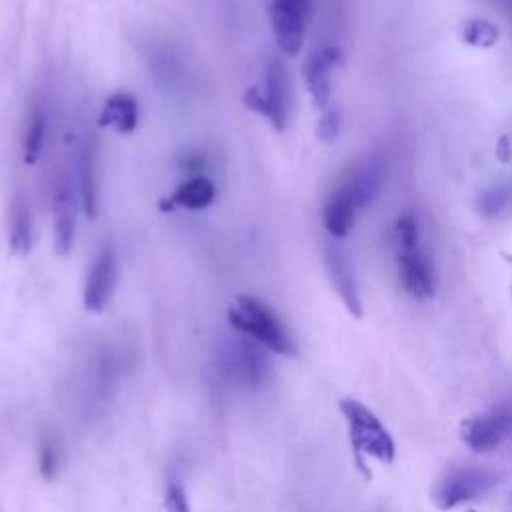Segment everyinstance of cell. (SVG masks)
<instances>
[{
	"mask_svg": "<svg viewBox=\"0 0 512 512\" xmlns=\"http://www.w3.org/2000/svg\"><path fill=\"white\" fill-rule=\"evenodd\" d=\"M308 12L310 0H272L268 10L270 24L284 54L296 56L302 50Z\"/></svg>",
	"mask_w": 512,
	"mask_h": 512,
	"instance_id": "obj_6",
	"label": "cell"
},
{
	"mask_svg": "<svg viewBox=\"0 0 512 512\" xmlns=\"http://www.w3.org/2000/svg\"><path fill=\"white\" fill-rule=\"evenodd\" d=\"M44 138H46V116H44V110L40 106H36L30 114L26 134H24V162L26 164H30V166L36 164V160L42 154Z\"/></svg>",
	"mask_w": 512,
	"mask_h": 512,
	"instance_id": "obj_19",
	"label": "cell"
},
{
	"mask_svg": "<svg viewBox=\"0 0 512 512\" xmlns=\"http://www.w3.org/2000/svg\"><path fill=\"white\" fill-rule=\"evenodd\" d=\"M100 126L112 128L118 134H132L138 126V100L128 92L112 94L102 106Z\"/></svg>",
	"mask_w": 512,
	"mask_h": 512,
	"instance_id": "obj_15",
	"label": "cell"
},
{
	"mask_svg": "<svg viewBox=\"0 0 512 512\" xmlns=\"http://www.w3.org/2000/svg\"><path fill=\"white\" fill-rule=\"evenodd\" d=\"M478 212L484 216H498L512 206V184H496L478 196Z\"/></svg>",
	"mask_w": 512,
	"mask_h": 512,
	"instance_id": "obj_20",
	"label": "cell"
},
{
	"mask_svg": "<svg viewBox=\"0 0 512 512\" xmlns=\"http://www.w3.org/2000/svg\"><path fill=\"white\" fill-rule=\"evenodd\" d=\"M338 130H340V114L338 110L334 108H326L318 126H316V134L322 142H334L336 136H338Z\"/></svg>",
	"mask_w": 512,
	"mask_h": 512,
	"instance_id": "obj_23",
	"label": "cell"
},
{
	"mask_svg": "<svg viewBox=\"0 0 512 512\" xmlns=\"http://www.w3.org/2000/svg\"><path fill=\"white\" fill-rule=\"evenodd\" d=\"M512 434V402H500L478 416L470 418L462 428L464 444L474 452H490Z\"/></svg>",
	"mask_w": 512,
	"mask_h": 512,
	"instance_id": "obj_5",
	"label": "cell"
},
{
	"mask_svg": "<svg viewBox=\"0 0 512 512\" xmlns=\"http://www.w3.org/2000/svg\"><path fill=\"white\" fill-rule=\"evenodd\" d=\"M340 412L348 424L350 440L356 450L376 458L382 464L394 460V440L384 422L368 406H364L360 400L344 398L340 400Z\"/></svg>",
	"mask_w": 512,
	"mask_h": 512,
	"instance_id": "obj_3",
	"label": "cell"
},
{
	"mask_svg": "<svg viewBox=\"0 0 512 512\" xmlns=\"http://www.w3.org/2000/svg\"><path fill=\"white\" fill-rule=\"evenodd\" d=\"M386 180V164L382 158L374 156L370 160H364L360 166H356L340 184L338 188L356 204L358 210L366 208L380 192Z\"/></svg>",
	"mask_w": 512,
	"mask_h": 512,
	"instance_id": "obj_11",
	"label": "cell"
},
{
	"mask_svg": "<svg viewBox=\"0 0 512 512\" xmlns=\"http://www.w3.org/2000/svg\"><path fill=\"white\" fill-rule=\"evenodd\" d=\"M498 484V474L480 466L452 468L438 482L434 490V502L442 510L456 508L464 502L476 500L490 492Z\"/></svg>",
	"mask_w": 512,
	"mask_h": 512,
	"instance_id": "obj_4",
	"label": "cell"
},
{
	"mask_svg": "<svg viewBox=\"0 0 512 512\" xmlns=\"http://www.w3.org/2000/svg\"><path fill=\"white\" fill-rule=\"evenodd\" d=\"M76 230V196L72 182L62 178L54 194V248L60 256H66L74 244Z\"/></svg>",
	"mask_w": 512,
	"mask_h": 512,
	"instance_id": "obj_13",
	"label": "cell"
},
{
	"mask_svg": "<svg viewBox=\"0 0 512 512\" xmlns=\"http://www.w3.org/2000/svg\"><path fill=\"white\" fill-rule=\"evenodd\" d=\"M396 270L402 288L416 300H428L436 292V270L422 246L420 224L412 212H402L394 224Z\"/></svg>",
	"mask_w": 512,
	"mask_h": 512,
	"instance_id": "obj_1",
	"label": "cell"
},
{
	"mask_svg": "<svg viewBox=\"0 0 512 512\" xmlns=\"http://www.w3.org/2000/svg\"><path fill=\"white\" fill-rule=\"evenodd\" d=\"M116 280H118L116 252L110 244H106L96 254L90 266V272L86 276L84 292H82L84 308L90 312H102L114 294Z\"/></svg>",
	"mask_w": 512,
	"mask_h": 512,
	"instance_id": "obj_8",
	"label": "cell"
},
{
	"mask_svg": "<svg viewBox=\"0 0 512 512\" xmlns=\"http://www.w3.org/2000/svg\"><path fill=\"white\" fill-rule=\"evenodd\" d=\"M324 262H326V270H328V276L332 280V286L338 292L340 300L344 302V306L348 308L350 314L360 316L362 314V300H360L356 274H354V268H352V262H350L348 254L336 244H326Z\"/></svg>",
	"mask_w": 512,
	"mask_h": 512,
	"instance_id": "obj_10",
	"label": "cell"
},
{
	"mask_svg": "<svg viewBox=\"0 0 512 512\" xmlns=\"http://www.w3.org/2000/svg\"><path fill=\"white\" fill-rule=\"evenodd\" d=\"M60 468V448L54 440H44L38 454V470L46 480H52Z\"/></svg>",
	"mask_w": 512,
	"mask_h": 512,
	"instance_id": "obj_22",
	"label": "cell"
},
{
	"mask_svg": "<svg viewBox=\"0 0 512 512\" xmlns=\"http://www.w3.org/2000/svg\"><path fill=\"white\" fill-rule=\"evenodd\" d=\"M78 166V190H80V204L86 216L94 218L98 210V178H96V154L92 144H82L76 156Z\"/></svg>",
	"mask_w": 512,
	"mask_h": 512,
	"instance_id": "obj_16",
	"label": "cell"
},
{
	"mask_svg": "<svg viewBox=\"0 0 512 512\" xmlns=\"http://www.w3.org/2000/svg\"><path fill=\"white\" fill-rule=\"evenodd\" d=\"M164 508L166 512H190V504L184 488L178 482H170L164 492Z\"/></svg>",
	"mask_w": 512,
	"mask_h": 512,
	"instance_id": "obj_24",
	"label": "cell"
},
{
	"mask_svg": "<svg viewBox=\"0 0 512 512\" xmlns=\"http://www.w3.org/2000/svg\"><path fill=\"white\" fill-rule=\"evenodd\" d=\"M230 326L280 356H294L296 344L284 322L258 298L240 294L228 308Z\"/></svg>",
	"mask_w": 512,
	"mask_h": 512,
	"instance_id": "obj_2",
	"label": "cell"
},
{
	"mask_svg": "<svg viewBox=\"0 0 512 512\" xmlns=\"http://www.w3.org/2000/svg\"><path fill=\"white\" fill-rule=\"evenodd\" d=\"M242 102H244V106H246L248 110L256 112L258 116H262V118H266V120L270 118L268 102H266V96H264V92H262L260 88H256V86L248 88V90L242 94Z\"/></svg>",
	"mask_w": 512,
	"mask_h": 512,
	"instance_id": "obj_25",
	"label": "cell"
},
{
	"mask_svg": "<svg viewBox=\"0 0 512 512\" xmlns=\"http://www.w3.org/2000/svg\"><path fill=\"white\" fill-rule=\"evenodd\" d=\"M264 350H266L264 346L240 334L236 340L228 342L224 348L226 372L246 386H258L262 380H266V374L270 370V362Z\"/></svg>",
	"mask_w": 512,
	"mask_h": 512,
	"instance_id": "obj_7",
	"label": "cell"
},
{
	"mask_svg": "<svg viewBox=\"0 0 512 512\" xmlns=\"http://www.w3.org/2000/svg\"><path fill=\"white\" fill-rule=\"evenodd\" d=\"M10 248L18 256H26L32 248V216L22 194H16L10 206Z\"/></svg>",
	"mask_w": 512,
	"mask_h": 512,
	"instance_id": "obj_18",
	"label": "cell"
},
{
	"mask_svg": "<svg viewBox=\"0 0 512 512\" xmlns=\"http://www.w3.org/2000/svg\"><path fill=\"white\" fill-rule=\"evenodd\" d=\"M264 96L268 102V122L276 132H284L290 116V78L280 58H270L264 72Z\"/></svg>",
	"mask_w": 512,
	"mask_h": 512,
	"instance_id": "obj_12",
	"label": "cell"
},
{
	"mask_svg": "<svg viewBox=\"0 0 512 512\" xmlns=\"http://www.w3.org/2000/svg\"><path fill=\"white\" fill-rule=\"evenodd\" d=\"M468 512H474V510H468Z\"/></svg>",
	"mask_w": 512,
	"mask_h": 512,
	"instance_id": "obj_26",
	"label": "cell"
},
{
	"mask_svg": "<svg viewBox=\"0 0 512 512\" xmlns=\"http://www.w3.org/2000/svg\"><path fill=\"white\" fill-rule=\"evenodd\" d=\"M462 40L476 48H490L498 42V28L484 18H468L462 22Z\"/></svg>",
	"mask_w": 512,
	"mask_h": 512,
	"instance_id": "obj_21",
	"label": "cell"
},
{
	"mask_svg": "<svg viewBox=\"0 0 512 512\" xmlns=\"http://www.w3.org/2000/svg\"><path fill=\"white\" fill-rule=\"evenodd\" d=\"M216 198V186L210 178L206 176H194L184 180L182 184H178L172 194L166 198L168 200V210H172L174 206L180 208H188V210H202L206 206H210Z\"/></svg>",
	"mask_w": 512,
	"mask_h": 512,
	"instance_id": "obj_17",
	"label": "cell"
},
{
	"mask_svg": "<svg viewBox=\"0 0 512 512\" xmlns=\"http://www.w3.org/2000/svg\"><path fill=\"white\" fill-rule=\"evenodd\" d=\"M338 62H340V50L334 46H324L320 50H314L302 66L304 84L316 108H322V110L328 108L330 92H332V70Z\"/></svg>",
	"mask_w": 512,
	"mask_h": 512,
	"instance_id": "obj_9",
	"label": "cell"
},
{
	"mask_svg": "<svg viewBox=\"0 0 512 512\" xmlns=\"http://www.w3.org/2000/svg\"><path fill=\"white\" fill-rule=\"evenodd\" d=\"M358 212L360 210L356 208V204L336 186L324 202L322 224L332 238H344L354 228Z\"/></svg>",
	"mask_w": 512,
	"mask_h": 512,
	"instance_id": "obj_14",
	"label": "cell"
}]
</instances>
